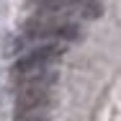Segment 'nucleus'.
<instances>
[{
  "instance_id": "nucleus-1",
  "label": "nucleus",
  "mask_w": 121,
  "mask_h": 121,
  "mask_svg": "<svg viewBox=\"0 0 121 121\" xmlns=\"http://www.w3.org/2000/svg\"><path fill=\"white\" fill-rule=\"evenodd\" d=\"M23 34L34 41L44 44H70L80 36V28L72 18H59V16H47L36 13L28 23L23 26Z\"/></svg>"
},
{
  "instance_id": "nucleus-2",
  "label": "nucleus",
  "mask_w": 121,
  "mask_h": 121,
  "mask_svg": "<svg viewBox=\"0 0 121 121\" xmlns=\"http://www.w3.org/2000/svg\"><path fill=\"white\" fill-rule=\"evenodd\" d=\"M36 13L59 16V18H98L100 3L98 0H31Z\"/></svg>"
},
{
  "instance_id": "nucleus-3",
  "label": "nucleus",
  "mask_w": 121,
  "mask_h": 121,
  "mask_svg": "<svg viewBox=\"0 0 121 121\" xmlns=\"http://www.w3.org/2000/svg\"><path fill=\"white\" fill-rule=\"evenodd\" d=\"M52 82L54 80H34L23 82L16 95V111L28 113V111H44L52 100Z\"/></svg>"
},
{
  "instance_id": "nucleus-4",
  "label": "nucleus",
  "mask_w": 121,
  "mask_h": 121,
  "mask_svg": "<svg viewBox=\"0 0 121 121\" xmlns=\"http://www.w3.org/2000/svg\"><path fill=\"white\" fill-rule=\"evenodd\" d=\"M16 121H49L47 111H28V113H18Z\"/></svg>"
}]
</instances>
